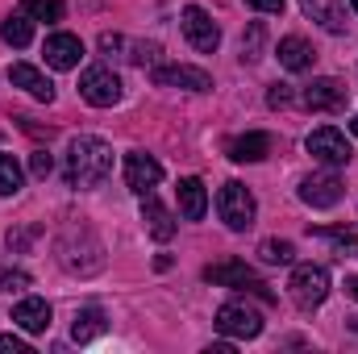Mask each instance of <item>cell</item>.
Wrapping results in <instances>:
<instances>
[{
    "mask_svg": "<svg viewBox=\"0 0 358 354\" xmlns=\"http://www.w3.org/2000/svg\"><path fill=\"white\" fill-rule=\"evenodd\" d=\"M21 13L29 21H50L55 25V21H63L67 8H63V0H21Z\"/></svg>",
    "mask_w": 358,
    "mask_h": 354,
    "instance_id": "603a6c76",
    "label": "cell"
},
{
    "mask_svg": "<svg viewBox=\"0 0 358 354\" xmlns=\"http://www.w3.org/2000/svg\"><path fill=\"white\" fill-rule=\"evenodd\" d=\"M259 259L271 267H287L296 259V250H292V242H279V238H267L263 246H259Z\"/></svg>",
    "mask_w": 358,
    "mask_h": 354,
    "instance_id": "d4e9b609",
    "label": "cell"
},
{
    "mask_svg": "<svg viewBox=\"0 0 358 354\" xmlns=\"http://www.w3.org/2000/svg\"><path fill=\"white\" fill-rule=\"evenodd\" d=\"M150 80L159 84V88H183V92H208L213 88V76L208 71H200V67H155L150 71Z\"/></svg>",
    "mask_w": 358,
    "mask_h": 354,
    "instance_id": "7c38bea8",
    "label": "cell"
},
{
    "mask_svg": "<svg viewBox=\"0 0 358 354\" xmlns=\"http://www.w3.org/2000/svg\"><path fill=\"white\" fill-rule=\"evenodd\" d=\"M29 171H34L38 179H46L50 171H55V159H50L46 150H34V155H29Z\"/></svg>",
    "mask_w": 358,
    "mask_h": 354,
    "instance_id": "83f0119b",
    "label": "cell"
},
{
    "mask_svg": "<svg viewBox=\"0 0 358 354\" xmlns=\"http://www.w3.org/2000/svg\"><path fill=\"white\" fill-rule=\"evenodd\" d=\"M8 80H13V88L29 92L34 100H46V104L55 100V84H50L34 63H13V67H8Z\"/></svg>",
    "mask_w": 358,
    "mask_h": 354,
    "instance_id": "9a60e30c",
    "label": "cell"
},
{
    "mask_svg": "<svg viewBox=\"0 0 358 354\" xmlns=\"http://www.w3.org/2000/svg\"><path fill=\"white\" fill-rule=\"evenodd\" d=\"M204 279H208V283L238 288V292H255V296H263V300H275V296L267 292V283H263V279H259V275H255L246 263H234V259H229V263L208 267V271H204Z\"/></svg>",
    "mask_w": 358,
    "mask_h": 354,
    "instance_id": "ba28073f",
    "label": "cell"
},
{
    "mask_svg": "<svg viewBox=\"0 0 358 354\" xmlns=\"http://www.w3.org/2000/svg\"><path fill=\"white\" fill-rule=\"evenodd\" d=\"M0 354H29V346H25L17 334H4V338H0Z\"/></svg>",
    "mask_w": 358,
    "mask_h": 354,
    "instance_id": "f546056e",
    "label": "cell"
},
{
    "mask_svg": "<svg viewBox=\"0 0 358 354\" xmlns=\"http://www.w3.org/2000/svg\"><path fill=\"white\" fill-rule=\"evenodd\" d=\"M0 38L8 42V46H29L34 42V21L25 17V13H13V17H4V25H0Z\"/></svg>",
    "mask_w": 358,
    "mask_h": 354,
    "instance_id": "44dd1931",
    "label": "cell"
},
{
    "mask_svg": "<svg viewBox=\"0 0 358 354\" xmlns=\"http://www.w3.org/2000/svg\"><path fill=\"white\" fill-rule=\"evenodd\" d=\"M50 304L46 300H38V296H25V300H17V309H13V321L25 330V334H46L50 330Z\"/></svg>",
    "mask_w": 358,
    "mask_h": 354,
    "instance_id": "e0dca14e",
    "label": "cell"
},
{
    "mask_svg": "<svg viewBox=\"0 0 358 354\" xmlns=\"http://www.w3.org/2000/svg\"><path fill=\"white\" fill-rule=\"evenodd\" d=\"M246 4L259 13H283V0H246Z\"/></svg>",
    "mask_w": 358,
    "mask_h": 354,
    "instance_id": "4dcf8cb0",
    "label": "cell"
},
{
    "mask_svg": "<svg viewBox=\"0 0 358 354\" xmlns=\"http://www.w3.org/2000/svg\"><path fill=\"white\" fill-rule=\"evenodd\" d=\"M176 196H179V213H183L187 221H200V217L208 213V192H204V179L183 176V179H179V187H176Z\"/></svg>",
    "mask_w": 358,
    "mask_h": 354,
    "instance_id": "ac0fdd59",
    "label": "cell"
},
{
    "mask_svg": "<svg viewBox=\"0 0 358 354\" xmlns=\"http://www.w3.org/2000/svg\"><path fill=\"white\" fill-rule=\"evenodd\" d=\"M179 25H183V38H187L200 55H213V50L221 46V29H217V21H213L200 4H187V8L179 13Z\"/></svg>",
    "mask_w": 358,
    "mask_h": 354,
    "instance_id": "52a82bcc",
    "label": "cell"
},
{
    "mask_svg": "<svg viewBox=\"0 0 358 354\" xmlns=\"http://www.w3.org/2000/svg\"><path fill=\"white\" fill-rule=\"evenodd\" d=\"M159 179H163V163L155 155H146V150H129L125 155V187L129 192L146 196L150 187H159Z\"/></svg>",
    "mask_w": 358,
    "mask_h": 354,
    "instance_id": "9c48e42d",
    "label": "cell"
},
{
    "mask_svg": "<svg viewBox=\"0 0 358 354\" xmlns=\"http://www.w3.org/2000/svg\"><path fill=\"white\" fill-rule=\"evenodd\" d=\"M267 104H271V108H283V104H292V88H287V84H275V88L267 92Z\"/></svg>",
    "mask_w": 358,
    "mask_h": 354,
    "instance_id": "f1b7e54d",
    "label": "cell"
},
{
    "mask_svg": "<svg viewBox=\"0 0 358 354\" xmlns=\"http://www.w3.org/2000/svg\"><path fill=\"white\" fill-rule=\"evenodd\" d=\"M300 104L304 108H313V113H338L342 104H346V84L342 80H313L308 88L300 92Z\"/></svg>",
    "mask_w": 358,
    "mask_h": 354,
    "instance_id": "8fae6325",
    "label": "cell"
},
{
    "mask_svg": "<svg viewBox=\"0 0 358 354\" xmlns=\"http://www.w3.org/2000/svg\"><path fill=\"white\" fill-rule=\"evenodd\" d=\"M225 155L234 159V163H263L271 155V134H242V138H229L225 142Z\"/></svg>",
    "mask_w": 358,
    "mask_h": 354,
    "instance_id": "2e32d148",
    "label": "cell"
},
{
    "mask_svg": "<svg viewBox=\"0 0 358 354\" xmlns=\"http://www.w3.org/2000/svg\"><path fill=\"white\" fill-rule=\"evenodd\" d=\"M42 55H46V63L55 71H76L80 59H84V42L76 34H50L46 46H42Z\"/></svg>",
    "mask_w": 358,
    "mask_h": 354,
    "instance_id": "4fadbf2b",
    "label": "cell"
},
{
    "mask_svg": "<svg viewBox=\"0 0 358 354\" xmlns=\"http://www.w3.org/2000/svg\"><path fill=\"white\" fill-rule=\"evenodd\" d=\"M300 8L325 34H346V8H342V0H300Z\"/></svg>",
    "mask_w": 358,
    "mask_h": 354,
    "instance_id": "5bb4252c",
    "label": "cell"
},
{
    "mask_svg": "<svg viewBox=\"0 0 358 354\" xmlns=\"http://www.w3.org/2000/svg\"><path fill=\"white\" fill-rule=\"evenodd\" d=\"M142 221H146V229H150L159 242H171V238H176V217H171L150 192H146V200H142Z\"/></svg>",
    "mask_w": 358,
    "mask_h": 354,
    "instance_id": "ffe728a7",
    "label": "cell"
},
{
    "mask_svg": "<svg viewBox=\"0 0 358 354\" xmlns=\"http://www.w3.org/2000/svg\"><path fill=\"white\" fill-rule=\"evenodd\" d=\"M217 334H225L229 342H246V338H259L263 334V317L246 304H221L217 309Z\"/></svg>",
    "mask_w": 358,
    "mask_h": 354,
    "instance_id": "8992f818",
    "label": "cell"
},
{
    "mask_svg": "<svg viewBox=\"0 0 358 354\" xmlns=\"http://www.w3.org/2000/svg\"><path fill=\"white\" fill-rule=\"evenodd\" d=\"M34 234H38V229H21V234H8V246H13V250H21L25 242H34Z\"/></svg>",
    "mask_w": 358,
    "mask_h": 354,
    "instance_id": "1f68e13d",
    "label": "cell"
},
{
    "mask_svg": "<svg viewBox=\"0 0 358 354\" xmlns=\"http://www.w3.org/2000/svg\"><path fill=\"white\" fill-rule=\"evenodd\" d=\"M100 334H104V313L100 309H80L76 313V325H71V338L76 342H92Z\"/></svg>",
    "mask_w": 358,
    "mask_h": 354,
    "instance_id": "7402d4cb",
    "label": "cell"
},
{
    "mask_svg": "<svg viewBox=\"0 0 358 354\" xmlns=\"http://www.w3.org/2000/svg\"><path fill=\"white\" fill-rule=\"evenodd\" d=\"M275 55H279V63H283L287 71H308V67H313V59H317V55H313V46H308L300 34H287V38L279 42V50H275Z\"/></svg>",
    "mask_w": 358,
    "mask_h": 354,
    "instance_id": "d6986e66",
    "label": "cell"
},
{
    "mask_svg": "<svg viewBox=\"0 0 358 354\" xmlns=\"http://www.w3.org/2000/svg\"><path fill=\"white\" fill-rule=\"evenodd\" d=\"M308 155H313L317 163H325V167H346V163L355 159V146L346 142V134H342V129L321 125V129H313V134H308Z\"/></svg>",
    "mask_w": 358,
    "mask_h": 354,
    "instance_id": "5b68a950",
    "label": "cell"
},
{
    "mask_svg": "<svg viewBox=\"0 0 358 354\" xmlns=\"http://www.w3.org/2000/svg\"><path fill=\"white\" fill-rule=\"evenodd\" d=\"M350 4H355V13H358V0H350Z\"/></svg>",
    "mask_w": 358,
    "mask_h": 354,
    "instance_id": "e575fe53",
    "label": "cell"
},
{
    "mask_svg": "<svg viewBox=\"0 0 358 354\" xmlns=\"http://www.w3.org/2000/svg\"><path fill=\"white\" fill-rule=\"evenodd\" d=\"M263 38H267V29H263V21H255L250 25V38H242V63L263 59Z\"/></svg>",
    "mask_w": 358,
    "mask_h": 354,
    "instance_id": "484cf974",
    "label": "cell"
},
{
    "mask_svg": "<svg viewBox=\"0 0 358 354\" xmlns=\"http://www.w3.org/2000/svg\"><path fill=\"white\" fill-rule=\"evenodd\" d=\"M350 134H355V138H358V117H355V121H350Z\"/></svg>",
    "mask_w": 358,
    "mask_h": 354,
    "instance_id": "836d02e7",
    "label": "cell"
},
{
    "mask_svg": "<svg viewBox=\"0 0 358 354\" xmlns=\"http://www.w3.org/2000/svg\"><path fill=\"white\" fill-rule=\"evenodd\" d=\"M300 200H304L308 208H334V204L342 200V179L334 176V167L300 179Z\"/></svg>",
    "mask_w": 358,
    "mask_h": 354,
    "instance_id": "30bf717a",
    "label": "cell"
},
{
    "mask_svg": "<svg viewBox=\"0 0 358 354\" xmlns=\"http://www.w3.org/2000/svg\"><path fill=\"white\" fill-rule=\"evenodd\" d=\"M287 292H292V300L300 304V309H317V304H325V296H329V271L317 263H304L292 271V279H287Z\"/></svg>",
    "mask_w": 358,
    "mask_h": 354,
    "instance_id": "3957f363",
    "label": "cell"
},
{
    "mask_svg": "<svg viewBox=\"0 0 358 354\" xmlns=\"http://www.w3.org/2000/svg\"><path fill=\"white\" fill-rule=\"evenodd\" d=\"M346 292H350V296H355V300H358V279H355V275L346 279Z\"/></svg>",
    "mask_w": 358,
    "mask_h": 354,
    "instance_id": "d6a6232c",
    "label": "cell"
},
{
    "mask_svg": "<svg viewBox=\"0 0 358 354\" xmlns=\"http://www.w3.org/2000/svg\"><path fill=\"white\" fill-rule=\"evenodd\" d=\"M108 176H113V146L92 138V134L71 138V146H67V183L88 192V187H100Z\"/></svg>",
    "mask_w": 358,
    "mask_h": 354,
    "instance_id": "6da1fadb",
    "label": "cell"
},
{
    "mask_svg": "<svg viewBox=\"0 0 358 354\" xmlns=\"http://www.w3.org/2000/svg\"><path fill=\"white\" fill-rule=\"evenodd\" d=\"M121 80H117V71L113 67H104V63H96L88 67L84 76H80V96L88 100L92 108H113L117 100H121Z\"/></svg>",
    "mask_w": 358,
    "mask_h": 354,
    "instance_id": "277c9868",
    "label": "cell"
},
{
    "mask_svg": "<svg viewBox=\"0 0 358 354\" xmlns=\"http://www.w3.org/2000/svg\"><path fill=\"white\" fill-rule=\"evenodd\" d=\"M217 213H221V221H225L234 234H242V229H250V225H255L259 204H255V196H250V187H246V183L229 179V183L217 192Z\"/></svg>",
    "mask_w": 358,
    "mask_h": 354,
    "instance_id": "7a4b0ae2",
    "label": "cell"
},
{
    "mask_svg": "<svg viewBox=\"0 0 358 354\" xmlns=\"http://www.w3.org/2000/svg\"><path fill=\"white\" fill-rule=\"evenodd\" d=\"M21 288H29V275L17 271V267H4L0 271V292H21Z\"/></svg>",
    "mask_w": 358,
    "mask_h": 354,
    "instance_id": "4316f807",
    "label": "cell"
},
{
    "mask_svg": "<svg viewBox=\"0 0 358 354\" xmlns=\"http://www.w3.org/2000/svg\"><path fill=\"white\" fill-rule=\"evenodd\" d=\"M21 183H25L21 163H17L13 155H0V196H17V192H21Z\"/></svg>",
    "mask_w": 358,
    "mask_h": 354,
    "instance_id": "cb8c5ba5",
    "label": "cell"
}]
</instances>
